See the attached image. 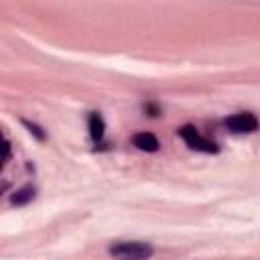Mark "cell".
Masks as SVG:
<instances>
[{
    "label": "cell",
    "mask_w": 260,
    "mask_h": 260,
    "mask_svg": "<svg viewBox=\"0 0 260 260\" xmlns=\"http://www.w3.org/2000/svg\"><path fill=\"white\" fill-rule=\"evenodd\" d=\"M87 128H89V136L93 142H102L104 132H106V124L100 112H89L87 116Z\"/></svg>",
    "instance_id": "5b68a950"
},
{
    "label": "cell",
    "mask_w": 260,
    "mask_h": 260,
    "mask_svg": "<svg viewBox=\"0 0 260 260\" xmlns=\"http://www.w3.org/2000/svg\"><path fill=\"white\" fill-rule=\"evenodd\" d=\"M152 246L146 242H116L110 246V254L116 258H150Z\"/></svg>",
    "instance_id": "6da1fadb"
},
{
    "label": "cell",
    "mask_w": 260,
    "mask_h": 260,
    "mask_svg": "<svg viewBox=\"0 0 260 260\" xmlns=\"http://www.w3.org/2000/svg\"><path fill=\"white\" fill-rule=\"evenodd\" d=\"M22 124H24V126L28 128V132H30V134H35L39 140H43V138H45V132H41V128H39V126L30 124V122H26V120H22Z\"/></svg>",
    "instance_id": "52a82bcc"
},
{
    "label": "cell",
    "mask_w": 260,
    "mask_h": 260,
    "mask_svg": "<svg viewBox=\"0 0 260 260\" xmlns=\"http://www.w3.org/2000/svg\"><path fill=\"white\" fill-rule=\"evenodd\" d=\"M179 136H181V138L185 140V144H187L189 148H193V150H199V152H217V144H215L213 140L201 136L199 130H197L195 126H191V124L181 126V128H179Z\"/></svg>",
    "instance_id": "7a4b0ae2"
},
{
    "label": "cell",
    "mask_w": 260,
    "mask_h": 260,
    "mask_svg": "<svg viewBox=\"0 0 260 260\" xmlns=\"http://www.w3.org/2000/svg\"><path fill=\"white\" fill-rule=\"evenodd\" d=\"M223 126L230 130V132H236V134H248V132H254L258 130V118L250 112H238L230 118L223 120Z\"/></svg>",
    "instance_id": "3957f363"
},
{
    "label": "cell",
    "mask_w": 260,
    "mask_h": 260,
    "mask_svg": "<svg viewBox=\"0 0 260 260\" xmlns=\"http://www.w3.org/2000/svg\"><path fill=\"white\" fill-rule=\"evenodd\" d=\"M32 197H35V189L26 185V187L14 191V195H12V205H26L28 201H32Z\"/></svg>",
    "instance_id": "8992f818"
},
{
    "label": "cell",
    "mask_w": 260,
    "mask_h": 260,
    "mask_svg": "<svg viewBox=\"0 0 260 260\" xmlns=\"http://www.w3.org/2000/svg\"><path fill=\"white\" fill-rule=\"evenodd\" d=\"M132 144L142 152H156L158 150V138L152 132H138L132 136Z\"/></svg>",
    "instance_id": "277c9868"
}]
</instances>
